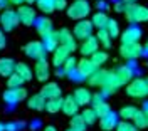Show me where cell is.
Segmentation results:
<instances>
[{
    "instance_id": "1",
    "label": "cell",
    "mask_w": 148,
    "mask_h": 131,
    "mask_svg": "<svg viewBox=\"0 0 148 131\" xmlns=\"http://www.w3.org/2000/svg\"><path fill=\"white\" fill-rule=\"evenodd\" d=\"M125 17L131 25H136L141 22H148V7L145 5H138V3H133V5H125Z\"/></svg>"
},
{
    "instance_id": "2",
    "label": "cell",
    "mask_w": 148,
    "mask_h": 131,
    "mask_svg": "<svg viewBox=\"0 0 148 131\" xmlns=\"http://www.w3.org/2000/svg\"><path fill=\"white\" fill-rule=\"evenodd\" d=\"M91 14V5L88 0H74L67 9V17L71 20H84Z\"/></svg>"
},
{
    "instance_id": "3",
    "label": "cell",
    "mask_w": 148,
    "mask_h": 131,
    "mask_svg": "<svg viewBox=\"0 0 148 131\" xmlns=\"http://www.w3.org/2000/svg\"><path fill=\"white\" fill-rule=\"evenodd\" d=\"M126 94H128L130 98H135V99L147 98L148 96V87H147L145 77H133L128 84H126Z\"/></svg>"
},
{
    "instance_id": "4",
    "label": "cell",
    "mask_w": 148,
    "mask_h": 131,
    "mask_svg": "<svg viewBox=\"0 0 148 131\" xmlns=\"http://www.w3.org/2000/svg\"><path fill=\"white\" fill-rule=\"evenodd\" d=\"M18 25V17L17 12L14 9H5L0 14V29L3 32H12L14 29H17Z\"/></svg>"
},
{
    "instance_id": "5",
    "label": "cell",
    "mask_w": 148,
    "mask_h": 131,
    "mask_svg": "<svg viewBox=\"0 0 148 131\" xmlns=\"http://www.w3.org/2000/svg\"><path fill=\"white\" fill-rule=\"evenodd\" d=\"M92 30H94V27H92L91 20H88V19L77 20L74 29H73V35H74V39H77V40L83 42L86 39L92 37Z\"/></svg>"
},
{
    "instance_id": "6",
    "label": "cell",
    "mask_w": 148,
    "mask_h": 131,
    "mask_svg": "<svg viewBox=\"0 0 148 131\" xmlns=\"http://www.w3.org/2000/svg\"><path fill=\"white\" fill-rule=\"evenodd\" d=\"M3 101L9 104V108H14L17 106L20 101H24L27 98V89L22 86V87H14V89H7L5 93L2 94Z\"/></svg>"
},
{
    "instance_id": "7",
    "label": "cell",
    "mask_w": 148,
    "mask_h": 131,
    "mask_svg": "<svg viewBox=\"0 0 148 131\" xmlns=\"http://www.w3.org/2000/svg\"><path fill=\"white\" fill-rule=\"evenodd\" d=\"M111 72H113V79H114V83H116L118 87L128 84L130 81L133 79V76H135L133 69H131L130 66H126V64L118 66V67H116V69H113Z\"/></svg>"
},
{
    "instance_id": "8",
    "label": "cell",
    "mask_w": 148,
    "mask_h": 131,
    "mask_svg": "<svg viewBox=\"0 0 148 131\" xmlns=\"http://www.w3.org/2000/svg\"><path fill=\"white\" fill-rule=\"evenodd\" d=\"M17 17H18V24H22V25H34V22H36L37 15H36V9H32L30 5H20L17 10Z\"/></svg>"
},
{
    "instance_id": "9",
    "label": "cell",
    "mask_w": 148,
    "mask_h": 131,
    "mask_svg": "<svg viewBox=\"0 0 148 131\" xmlns=\"http://www.w3.org/2000/svg\"><path fill=\"white\" fill-rule=\"evenodd\" d=\"M24 52H25V56H29L30 59H34V61L46 59V54H47L40 40H30L27 46L24 47Z\"/></svg>"
},
{
    "instance_id": "10",
    "label": "cell",
    "mask_w": 148,
    "mask_h": 131,
    "mask_svg": "<svg viewBox=\"0 0 148 131\" xmlns=\"http://www.w3.org/2000/svg\"><path fill=\"white\" fill-rule=\"evenodd\" d=\"M141 47L140 42H133V44H121L120 54L126 61H136L138 57H141Z\"/></svg>"
},
{
    "instance_id": "11",
    "label": "cell",
    "mask_w": 148,
    "mask_h": 131,
    "mask_svg": "<svg viewBox=\"0 0 148 131\" xmlns=\"http://www.w3.org/2000/svg\"><path fill=\"white\" fill-rule=\"evenodd\" d=\"M143 35V30L140 25H130L128 29L123 30L121 34V44H133V42H140V39Z\"/></svg>"
},
{
    "instance_id": "12",
    "label": "cell",
    "mask_w": 148,
    "mask_h": 131,
    "mask_svg": "<svg viewBox=\"0 0 148 131\" xmlns=\"http://www.w3.org/2000/svg\"><path fill=\"white\" fill-rule=\"evenodd\" d=\"M57 40H59V46H64L67 47L71 52H74L77 46H76V39H74L73 32L69 30V29H61V30H57Z\"/></svg>"
},
{
    "instance_id": "13",
    "label": "cell",
    "mask_w": 148,
    "mask_h": 131,
    "mask_svg": "<svg viewBox=\"0 0 148 131\" xmlns=\"http://www.w3.org/2000/svg\"><path fill=\"white\" fill-rule=\"evenodd\" d=\"M34 76L37 77V81H40V83H47V81H49L51 71H49V62H47V59H39L36 62Z\"/></svg>"
},
{
    "instance_id": "14",
    "label": "cell",
    "mask_w": 148,
    "mask_h": 131,
    "mask_svg": "<svg viewBox=\"0 0 148 131\" xmlns=\"http://www.w3.org/2000/svg\"><path fill=\"white\" fill-rule=\"evenodd\" d=\"M96 50H99V42H98V39L94 37V35L83 40L81 46H79V52H81L83 57H91Z\"/></svg>"
},
{
    "instance_id": "15",
    "label": "cell",
    "mask_w": 148,
    "mask_h": 131,
    "mask_svg": "<svg viewBox=\"0 0 148 131\" xmlns=\"http://www.w3.org/2000/svg\"><path fill=\"white\" fill-rule=\"evenodd\" d=\"M61 94H62V89H61V86L57 84V83H49L47 81L46 84L42 86V89H40V96L44 98V99H56V98H61Z\"/></svg>"
},
{
    "instance_id": "16",
    "label": "cell",
    "mask_w": 148,
    "mask_h": 131,
    "mask_svg": "<svg viewBox=\"0 0 148 131\" xmlns=\"http://www.w3.org/2000/svg\"><path fill=\"white\" fill-rule=\"evenodd\" d=\"M73 98H74V101L77 103V106H88V104H91L92 94L88 87H83V86H81V87H76V89H74Z\"/></svg>"
},
{
    "instance_id": "17",
    "label": "cell",
    "mask_w": 148,
    "mask_h": 131,
    "mask_svg": "<svg viewBox=\"0 0 148 131\" xmlns=\"http://www.w3.org/2000/svg\"><path fill=\"white\" fill-rule=\"evenodd\" d=\"M69 56H71V50L67 47L57 46L56 50L52 52V64H54V67H62V64L69 59Z\"/></svg>"
},
{
    "instance_id": "18",
    "label": "cell",
    "mask_w": 148,
    "mask_h": 131,
    "mask_svg": "<svg viewBox=\"0 0 148 131\" xmlns=\"http://www.w3.org/2000/svg\"><path fill=\"white\" fill-rule=\"evenodd\" d=\"M108 74H110V71H106V69H96V72L88 77V83L92 87H103L108 81Z\"/></svg>"
},
{
    "instance_id": "19",
    "label": "cell",
    "mask_w": 148,
    "mask_h": 131,
    "mask_svg": "<svg viewBox=\"0 0 148 131\" xmlns=\"http://www.w3.org/2000/svg\"><path fill=\"white\" fill-rule=\"evenodd\" d=\"M118 123H120V116H118L116 113L110 111L106 116L99 118V128H101L103 131H111V130L116 128Z\"/></svg>"
},
{
    "instance_id": "20",
    "label": "cell",
    "mask_w": 148,
    "mask_h": 131,
    "mask_svg": "<svg viewBox=\"0 0 148 131\" xmlns=\"http://www.w3.org/2000/svg\"><path fill=\"white\" fill-rule=\"evenodd\" d=\"M76 69H77V71H79V72L86 77V79H88L91 74H94V72H96V69H98V67L94 66V62H92L89 57H83L81 61H77Z\"/></svg>"
},
{
    "instance_id": "21",
    "label": "cell",
    "mask_w": 148,
    "mask_h": 131,
    "mask_svg": "<svg viewBox=\"0 0 148 131\" xmlns=\"http://www.w3.org/2000/svg\"><path fill=\"white\" fill-rule=\"evenodd\" d=\"M34 25H36V30L40 37L54 30L52 29V20L49 19V17H37L36 22H34Z\"/></svg>"
},
{
    "instance_id": "22",
    "label": "cell",
    "mask_w": 148,
    "mask_h": 131,
    "mask_svg": "<svg viewBox=\"0 0 148 131\" xmlns=\"http://www.w3.org/2000/svg\"><path fill=\"white\" fill-rule=\"evenodd\" d=\"M15 61L12 57H2L0 59V76L2 77H10L15 72Z\"/></svg>"
},
{
    "instance_id": "23",
    "label": "cell",
    "mask_w": 148,
    "mask_h": 131,
    "mask_svg": "<svg viewBox=\"0 0 148 131\" xmlns=\"http://www.w3.org/2000/svg\"><path fill=\"white\" fill-rule=\"evenodd\" d=\"M42 46L46 49V52H54L56 47L59 46V40H57V30H52L46 35H42Z\"/></svg>"
},
{
    "instance_id": "24",
    "label": "cell",
    "mask_w": 148,
    "mask_h": 131,
    "mask_svg": "<svg viewBox=\"0 0 148 131\" xmlns=\"http://www.w3.org/2000/svg\"><path fill=\"white\" fill-rule=\"evenodd\" d=\"M77 109H79V106L74 101L73 94L62 98V109H61V111L64 113L66 116H74V114H77Z\"/></svg>"
},
{
    "instance_id": "25",
    "label": "cell",
    "mask_w": 148,
    "mask_h": 131,
    "mask_svg": "<svg viewBox=\"0 0 148 131\" xmlns=\"http://www.w3.org/2000/svg\"><path fill=\"white\" fill-rule=\"evenodd\" d=\"M27 108L34 109V111H42V109H46V99L40 96V93L32 94L27 99Z\"/></svg>"
},
{
    "instance_id": "26",
    "label": "cell",
    "mask_w": 148,
    "mask_h": 131,
    "mask_svg": "<svg viewBox=\"0 0 148 131\" xmlns=\"http://www.w3.org/2000/svg\"><path fill=\"white\" fill-rule=\"evenodd\" d=\"M15 74L25 83V81H30L32 79V76H34V71L29 67V64H25V62H17L15 64Z\"/></svg>"
},
{
    "instance_id": "27",
    "label": "cell",
    "mask_w": 148,
    "mask_h": 131,
    "mask_svg": "<svg viewBox=\"0 0 148 131\" xmlns=\"http://www.w3.org/2000/svg\"><path fill=\"white\" fill-rule=\"evenodd\" d=\"M108 19H110V17H108L104 12H99V10H98V12H94V14H92L91 24H92V27H96L98 30H99V29L106 27V22H108Z\"/></svg>"
},
{
    "instance_id": "28",
    "label": "cell",
    "mask_w": 148,
    "mask_h": 131,
    "mask_svg": "<svg viewBox=\"0 0 148 131\" xmlns=\"http://www.w3.org/2000/svg\"><path fill=\"white\" fill-rule=\"evenodd\" d=\"M138 113V108L136 106H123L118 113V116L123 118V121H133V118L136 116Z\"/></svg>"
},
{
    "instance_id": "29",
    "label": "cell",
    "mask_w": 148,
    "mask_h": 131,
    "mask_svg": "<svg viewBox=\"0 0 148 131\" xmlns=\"http://www.w3.org/2000/svg\"><path fill=\"white\" fill-rule=\"evenodd\" d=\"M62 109V98H56V99H47L46 101V111L51 114H56Z\"/></svg>"
},
{
    "instance_id": "30",
    "label": "cell",
    "mask_w": 148,
    "mask_h": 131,
    "mask_svg": "<svg viewBox=\"0 0 148 131\" xmlns=\"http://www.w3.org/2000/svg\"><path fill=\"white\" fill-rule=\"evenodd\" d=\"M69 124H71L69 128H73V130H76V131H86V126H88L79 113L74 114V116H71V123H69Z\"/></svg>"
},
{
    "instance_id": "31",
    "label": "cell",
    "mask_w": 148,
    "mask_h": 131,
    "mask_svg": "<svg viewBox=\"0 0 148 131\" xmlns=\"http://www.w3.org/2000/svg\"><path fill=\"white\" fill-rule=\"evenodd\" d=\"M104 30H106V32L110 34V37H111V39L120 37V25H118V22H116L114 19H108Z\"/></svg>"
},
{
    "instance_id": "32",
    "label": "cell",
    "mask_w": 148,
    "mask_h": 131,
    "mask_svg": "<svg viewBox=\"0 0 148 131\" xmlns=\"http://www.w3.org/2000/svg\"><path fill=\"white\" fill-rule=\"evenodd\" d=\"M94 37L98 39V42H99L104 49H110V47H111V40H113V39L110 37V34H108L104 29H99V30H98V34H96Z\"/></svg>"
},
{
    "instance_id": "33",
    "label": "cell",
    "mask_w": 148,
    "mask_h": 131,
    "mask_svg": "<svg viewBox=\"0 0 148 131\" xmlns=\"http://www.w3.org/2000/svg\"><path fill=\"white\" fill-rule=\"evenodd\" d=\"M36 5L42 14H52L54 12V2L52 0H36Z\"/></svg>"
},
{
    "instance_id": "34",
    "label": "cell",
    "mask_w": 148,
    "mask_h": 131,
    "mask_svg": "<svg viewBox=\"0 0 148 131\" xmlns=\"http://www.w3.org/2000/svg\"><path fill=\"white\" fill-rule=\"evenodd\" d=\"M89 59H91L92 62H94V66L99 69V67H101L106 61H108V52H104V50H96V52H94Z\"/></svg>"
},
{
    "instance_id": "35",
    "label": "cell",
    "mask_w": 148,
    "mask_h": 131,
    "mask_svg": "<svg viewBox=\"0 0 148 131\" xmlns=\"http://www.w3.org/2000/svg\"><path fill=\"white\" fill-rule=\"evenodd\" d=\"M133 124L138 128V130H143V128H148V119L147 116H145V113L141 111V109H138V113H136V116L133 118Z\"/></svg>"
},
{
    "instance_id": "36",
    "label": "cell",
    "mask_w": 148,
    "mask_h": 131,
    "mask_svg": "<svg viewBox=\"0 0 148 131\" xmlns=\"http://www.w3.org/2000/svg\"><path fill=\"white\" fill-rule=\"evenodd\" d=\"M76 66H77V59H76V57H73V56H69V59H67L64 64H62V67H61V69H62L64 76H69L74 69H76Z\"/></svg>"
},
{
    "instance_id": "37",
    "label": "cell",
    "mask_w": 148,
    "mask_h": 131,
    "mask_svg": "<svg viewBox=\"0 0 148 131\" xmlns=\"http://www.w3.org/2000/svg\"><path fill=\"white\" fill-rule=\"evenodd\" d=\"M81 116H83V119H84L86 124H94L96 119H98V116H96V113H94L92 108H86V109H83Z\"/></svg>"
},
{
    "instance_id": "38",
    "label": "cell",
    "mask_w": 148,
    "mask_h": 131,
    "mask_svg": "<svg viewBox=\"0 0 148 131\" xmlns=\"http://www.w3.org/2000/svg\"><path fill=\"white\" fill-rule=\"evenodd\" d=\"M92 109H94V113H96V116H98V118H103V116H106V114L111 111V108H110V104H108V103L98 104V106H94Z\"/></svg>"
},
{
    "instance_id": "39",
    "label": "cell",
    "mask_w": 148,
    "mask_h": 131,
    "mask_svg": "<svg viewBox=\"0 0 148 131\" xmlns=\"http://www.w3.org/2000/svg\"><path fill=\"white\" fill-rule=\"evenodd\" d=\"M22 84H24V81H22L15 72L10 76V77H7V86H9V89H14V87H22Z\"/></svg>"
},
{
    "instance_id": "40",
    "label": "cell",
    "mask_w": 148,
    "mask_h": 131,
    "mask_svg": "<svg viewBox=\"0 0 148 131\" xmlns=\"http://www.w3.org/2000/svg\"><path fill=\"white\" fill-rule=\"evenodd\" d=\"M114 130L116 131H140L131 121H120L118 124H116Z\"/></svg>"
},
{
    "instance_id": "41",
    "label": "cell",
    "mask_w": 148,
    "mask_h": 131,
    "mask_svg": "<svg viewBox=\"0 0 148 131\" xmlns=\"http://www.w3.org/2000/svg\"><path fill=\"white\" fill-rule=\"evenodd\" d=\"M69 79H71V81H74V83H81V81H84L86 77H84V76L81 74V72H79L77 69H74L73 72L69 74Z\"/></svg>"
},
{
    "instance_id": "42",
    "label": "cell",
    "mask_w": 148,
    "mask_h": 131,
    "mask_svg": "<svg viewBox=\"0 0 148 131\" xmlns=\"http://www.w3.org/2000/svg\"><path fill=\"white\" fill-rule=\"evenodd\" d=\"M101 103H104V98H103V94H101V93L92 94V98H91V104H92V108H94V106H98V104H101Z\"/></svg>"
},
{
    "instance_id": "43",
    "label": "cell",
    "mask_w": 148,
    "mask_h": 131,
    "mask_svg": "<svg viewBox=\"0 0 148 131\" xmlns=\"http://www.w3.org/2000/svg\"><path fill=\"white\" fill-rule=\"evenodd\" d=\"M52 2H54V10L67 9V0H52Z\"/></svg>"
},
{
    "instance_id": "44",
    "label": "cell",
    "mask_w": 148,
    "mask_h": 131,
    "mask_svg": "<svg viewBox=\"0 0 148 131\" xmlns=\"http://www.w3.org/2000/svg\"><path fill=\"white\" fill-rule=\"evenodd\" d=\"M18 128H22V123H9V124H5V131H18Z\"/></svg>"
},
{
    "instance_id": "45",
    "label": "cell",
    "mask_w": 148,
    "mask_h": 131,
    "mask_svg": "<svg viewBox=\"0 0 148 131\" xmlns=\"http://www.w3.org/2000/svg\"><path fill=\"white\" fill-rule=\"evenodd\" d=\"M5 46H7V37H5V32L0 29V50L5 49Z\"/></svg>"
},
{
    "instance_id": "46",
    "label": "cell",
    "mask_w": 148,
    "mask_h": 131,
    "mask_svg": "<svg viewBox=\"0 0 148 131\" xmlns=\"http://www.w3.org/2000/svg\"><path fill=\"white\" fill-rule=\"evenodd\" d=\"M113 7H114V12H118V14H123V12H125V3H123V2H114V5H113Z\"/></svg>"
},
{
    "instance_id": "47",
    "label": "cell",
    "mask_w": 148,
    "mask_h": 131,
    "mask_svg": "<svg viewBox=\"0 0 148 131\" xmlns=\"http://www.w3.org/2000/svg\"><path fill=\"white\" fill-rule=\"evenodd\" d=\"M96 7L99 9V12H104V10H106V7H108V3H106L104 0H98V2H96Z\"/></svg>"
},
{
    "instance_id": "48",
    "label": "cell",
    "mask_w": 148,
    "mask_h": 131,
    "mask_svg": "<svg viewBox=\"0 0 148 131\" xmlns=\"http://www.w3.org/2000/svg\"><path fill=\"white\" fill-rule=\"evenodd\" d=\"M7 5H9V0H0V10L3 9H7Z\"/></svg>"
},
{
    "instance_id": "49",
    "label": "cell",
    "mask_w": 148,
    "mask_h": 131,
    "mask_svg": "<svg viewBox=\"0 0 148 131\" xmlns=\"http://www.w3.org/2000/svg\"><path fill=\"white\" fill-rule=\"evenodd\" d=\"M9 3H14V5H24V0H9Z\"/></svg>"
},
{
    "instance_id": "50",
    "label": "cell",
    "mask_w": 148,
    "mask_h": 131,
    "mask_svg": "<svg viewBox=\"0 0 148 131\" xmlns=\"http://www.w3.org/2000/svg\"><path fill=\"white\" fill-rule=\"evenodd\" d=\"M42 131H57V130H56V126H52V124H49V126H46V128H44Z\"/></svg>"
},
{
    "instance_id": "51",
    "label": "cell",
    "mask_w": 148,
    "mask_h": 131,
    "mask_svg": "<svg viewBox=\"0 0 148 131\" xmlns=\"http://www.w3.org/2000/svg\"><path fill=\"white\" fill-rule=\"evenodd\" d=\"M125 5H133V3H136V0H121Z\"/></svg>"
},
{
    "instance_id": "52",
    "label": "cell",
    "mask_w": 148,
    "mask_h": 131,
    "mask_svg": "<svg viewBox=\"0 0 148 131\" xmlns=\"http://www.w3.org/2000/svg\"><path fill=\"white\" fill-rule=\"evenodd\" d=\"M25 5H30V3H36V0H24Z\"/></svg>"
},
{
    "instance_id": "53",
    "label": "cell",
    "mask_w": 148,
    "mask_h": 131,
    "mask_svg": "<svg viewBox=\"0 0 148 131\" xmlns=\"http://www.w3.org/2000/svg\"><path fill=\"white\" fill-rule=\"evenodd\" d=\"M37 126H39V121H34L32 124H30V128H37Z\"/></svg>"
},
{
    "instance_id": "54",
    "label": "cell",
    "mask_w": 148,
    "mask_h": 131,
    "mask_svg": "<svg viewBox=\"0 0 148 131\" xmlns=\"http://www.w3.org/2000/svg\"><path fill=\"white\" fill-rule=\"evenodd\" d=\"M0 131H5V124H2V123H0Z\"/></svg>"
},
{
    "instance_id": "55",
    "label": "cell",
    "mask_w": 148,
    "mask_h": 131,
    "mask_svg": "<svg viewBox=\"0 0 148 131\" xmlns=\"http://www.w3.org/2000/svg\"><path fill=\"white\" fill-rule=\"evenodd\" d=\"M66 131H76V130H73V128H67V130H66Z\"/></svg>"
},
{
    "instance_id": "56",
    "label": "cell",
    "mask_w": 148,
    "mask_h": 131,
    "mask_svg": "<svg viewBox=\"0 0 148 131\" xmlns=\"http://www.w3.org/2000/svg\"><path fill=\"white\" fill-rule=\"evenodd\" d=\"M145 81H147V87H148V77H147V79H145Z\"/></svg>"
},
{
    "instance_id": "57",
    "label": "cell",
    "mask_w": 148,
    "mask_h": 131,
    "mask_svg": "<svg viewBox=\"0 0 148 131\" xmlns=\"http://www.w3.org/2000/svg\"><path fill=\"white\" fill-rule=\"evenodd\" d=\"M145 46H148V42H147V44H145Z\"/></svg>"
}]
</instances>
